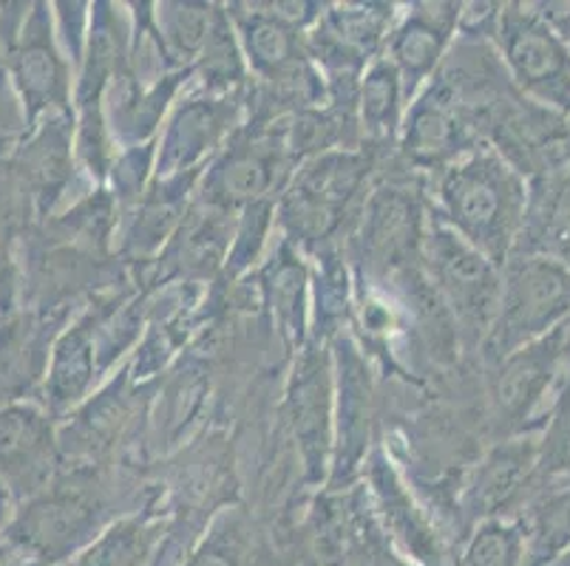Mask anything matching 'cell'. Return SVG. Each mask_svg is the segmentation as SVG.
Masks as SVG:
<instances>
[{
  "instance_id": "obj_1",
  "label": "cell",
  "mask_w": 570,
  "mask_h": 566,
  "mask_svg": "<svg viewBox=\"0 0 570 566\" xmlns=\"http://www.w3.org/2000/svg\"><path fill=\"white\" fill-rule=\"evenodd\" d=\"M429 210L497 267L514 256L528 212V179L491 145L440 170Z\"/></svg>"
},
{
  "instance_id": "obj_2",
  "label": "cell",
  "mask_w": 570,
  "mask_h": 566,
  "mask_svg": "<svg viewBox=\"0 0 570 566\" xmlns=\"http://www.w3.org/2000/svg\"><path fill=\"white\" fill-rule=\"evenodd\" d=\"M122 516L128 513L119 510V498L97 467H69L14 510L0 544L40 566H57L82 553Z\"/></svg>"
},
{
  "instance_id": "obj_3",
  "label": "cell",
  "mask_w": 570,
  "mask_h": 566,
  "mask_svg": "<svg viewBox=\"0 0 570 566\" xmlns=\"http://www.w3.org/2000/svg\"><path fill=\"white\" fill-rule=\"evenodd\" d=\"M372 165L375 153L366 148H335L304 159L276 201L282 238L295 244L304 256L335 247V236L352 207L366 199Z\"/></svg>"
},
{
  "instance_id": "obj_4",
  "label": "cell",
  "mask_w": 570,
  "mask_h": 566,
  "mask_svg": "<svg viewBox=\"0 0 570 566\" xmlns=\"http://www.w3.org/2000/svg\"><path fill=\"white\" fill-rule=\"evenodd\" d=\"M302 159L289 148L282 119H247L202 173L196 199L225 212L278 201Z\"/></svg>"
},
{
  "instance_id": "obj_5",
  "label": "cell",
  "mask_w": 570,
  "mask_h": 566,
  "mask_svg": "<svg viewBox=\"0 0 570 566\" xmlns=\"http://www.w3.org/2000/svg\"><path fill=\"white\" fill-rule=\"evenodd\" d=\"M570 380V324L491 366V419L497 439L539 434Z\"/></svg>"
},
{
  "instance_id": "obj_6",
  "label": "cell",
  "mask_w": 570,
  "mask_h": 566,
  "mask_svg": "<svg viewBox=\"0 0 570 566\" xmlns=\"http://www.w3.org/2000/svg\"><path fill=\"white\" fill-rule=\"evenodd\" d=\"M564 324H570V267L517 252L502 267L500 309L480 351L494 366Z\"/></svg>"
},
{
  "instance_id": "obj_7",
  "label": "cell",
  "mask_w": 570,
  "mask_h": 566,
  "mask_svg": "<svg viewBox=\"0 0 570 566\" xmlns=\"http://www.w3.org/2000/svg\"><path fill=\"white\" fill-rule=\"evenodd\" d=\"M420 267L452 315L454 326H460L474 342L480 340L483 349L500 309L502 269L460 238L452 227H445L432 210L423 232Z\"/></svg>"
},
{
  "instance_id": "obj_8",
  "label": "cell",
  "mask_w": 570,
  "mask_h": 566,
  "mask_svg": "<svg viewBox=\"0 0 570 566\" xmlns=\"http://www.w3.org/2000/svg\"><path fill=\"white\" fill-rule=\"evenodd\" d=\"M491 46L525 100L570 117V43L537 3H502Z\"/></svg>"
},
{
  "instance_id": "obj_9",
  "label": "cell",
  "mask_w": 570,
  "mask_h": 566,
  "mask_svg": "<svg viewBox=\"0 0 570 566\" xmlns=\"http://www.w3.org/2000/svg\"><path fill=\"white\" fill-rule=\"evenodd\" d=\"M284 419L302 459L304 481L326 487L335 450V371L330 346L309 340L289 366Z\"/></svg>"
},
{
  "instance_id": "obj_10",
  "label": "cell",
  "mask_w": 570,
  "mask_h": 566,
  "mask_svg": "<svg viewBox=\"0 0 570 566\" xmlns=\"http://www.w3.org/2000/svg\"><path fill=\"white\" fill-rule=\"evenodd\" d=\"M245 113L247 97L242 93H210L190 82L159 131L154 179L205 170L247 122Z\"/></svg>"
},
{
  "instance_id": "obj_11",
  "label": "cell",
  "mask_w": 570,
  "mask_h": 566,
  "mask_svg": "<svg viewBox=\"0 0 570 566\" xmlns=\"http://www.w3.org/2000/svg\"><path fill=\"white\" fill-rule=\"evenodd\" d=\"M429 210L406 187L381 185L361 205L355 236V264L361 278L381 284L420 261Z\"/></svg>"
},
{
  "instance_id": "obj_12",
  "label": "cell",
  "mask_w": 570,
  "mask_h": 566,
  "mask_svg": "<svg viewBox=\"0 0 570 566\" xmlns=\"http://www.w3.org/2000/svg\"><path fill=\"white\" fill-rule=\"evenodd\" d=\"M335 371V450L330 470V490H344L361 479L366 456L372 454L375 423V380L366 349L350 331L330 342Z\"/></svg>"
},
{
  "instance_id": "obj_13",
  "label": "cell",
  "mask_w": 570,
  "mask_h": 566,
  "mask_svg": "<svg viewBox=\"0 0 570 566\" xmlns=\"http://www.w3.org/2000/svg\"><path fill=\"white\" fill-rule=\"evenodd\" d=\"M9 71L23 102L26 128H35L49 113H75L71 62L57 40L55 12H49L46 3H35L32 12L23 14V23L12 40Z\"/></svg>"
},
{
  "instance_id": "obj_14",
  "label": "cell",
  "mask_w": 570,
  "mask_h": 566,
  "mask_svg": "<svg viewBox=\"0 0 570 566\" xmlns=\"http://www.w3.org/2000/svg\"><path fill=\"white\" fill-rule=\"evenodd\" d=\"M361 479L366 481V502L392 547L412 566H445V547L426 510L401 479L381 445L366 456Z\"/></svg>"
},
{
  "instance_id": "obj_15",
  "label": "cell",
  "mask_w": 570,
  "mask_h": 566,
  "mask_svg": "<svg viewBox=\"0 0 570 566\" xmlns=\"http://www.w3.org/2000/svg\"><path fill=\"white\" fill-rule=\"evenodd\" d=\"M60 474L57 425L35 403H0V485L23 505Z\"/></svg>"
},
{
  "instance_id": "obj_16",
  "label": "cell",
  "mask_w": 570,
  "mask_h": 566,
  "mask_svg": "<svg viewBox=\"0 0 570 566\" xmlns=\"http://www.w3.org/2000/svg\"><path fill=\"white\" fill-rule=\"evenodd\" d=\"M537 470V434L497 439L471 470L460 496V513L469 527L489 518H517L531 496Z\"/></svg>"
},
{
  "instance_id": "obj_17",
  "label": "cell",
  "mask_w": 570,
  "mask_h": 566,
  "mask_svg": "<svg viewBox=\"0 0 570 566\" xmlns=\"http://www.w3.org/2000/svg\"><path fill=\"white\" fill-rule=\"evenodd\" d=\"M463 3H412L389 34L383 57L401 77L406 106L432 82L458 40Z\"/></svg>"
},
{
  "instance_id": "obj_18",
  "label": "cell",
  "mask_w": 570,
  "mask_h": 566,
  "mask_svg": "<svg viewBox=\"0 0 570 566\" xmlns=\"http://www.w3.org/2000/svg\"><path fill=\"white\" fill-rule=\"evenodd\" d=\"M202 173L205 170L154 179L142 199L131 210L122 212L117 230V256L122 258V264L151 267L163 256L194 205Z\"/></svg>"
},
{
  "instance_id": "obj_19",
  "label": "cell",
  "mask_w": 570,
  "mask_h": 566,
  "mask_svg": "<svg viewBox=\"0 0 570 566\" xmlns=\"http://www.w3.org/2000/svg\"><path fill=\"white\" fill-rule=\"evenodd\" d=\"M236 232V216L202 205L194 199L183 227L176 230L163 256L151 264L154 287L163 284H194L205 287L225 272Z\"/></svg>"
},
{
  "instance_id": "obj_20",
  "label": "cell",
  "mask_w": 570,
  "mask_h": 566,
  "mask_svg": "<svg viewBox=\"0 0 570 566\" xmlns=\"http://www.w3.org/2000/svg\"><path fill=\"white\" fill-rule=\"evenodd\" d=\"M131 386L126 363L86 403L77 405L66 423L57 425L60 461H69V467H100L102 456L117 448L131 423Z\"/></svg>"
},
{
  "instance_id": "obj_21",
  "label": "cell",
  "mask_w": 570,
  "mask_h": 566,
  "mask_svg": "<svg viewBox=\"0 0 570 566\" xmlns=\"http://www.w3.org/2000/svg\"><path fill=\"white\" fill-rule=\"evenodd\" d=\"M253 278L278 346L293 360L309 342V258L278 236Z\"/></svg>"
},
{
  "instance_id": "obj_22",
  "label": "cell",
  "mask_w": 570,
  "mask_h": 566,
  "mask_svg": "<svg viewBox=\"0 0 570 566\" xmlns=\"http://www.w3.org/2000/svg\"><path fill=\"white\" fill-rule=\"evenodd\" d=\"M97 326H100V300L88 304L57 335L43 383V403L51 417L75 411L106 380L100 346H97Z\"/></svg>"
},
{
  "instance_id": "obj_23",
  "label": "cell",
  "mask_w": 570,
  "mask_h": 566,
  "mask_svg": "<svg viewBox=\"0 0 570 566\" xmlns=\"http://www.w3.org/2000/svg\"><path fill=\"white\" fill-rule=\"evenodd\" d=\"M75 113H49L35 125L12 159L20 187L32 196L40 216H49L75 185L80 168L75 153Z\"/></svg>"
},
{
  "instance_id": "obj_24",
  "label": "cell",
  "mask_w": 570,
  "mask_h": 566,
  "mask_svg": "<svg viewBox=\"0 0 570 566\" xmlns=\"http://www.w3.org/2000/svg\"><path fill=\"white\" fill-rule=\"evenodd\" d=\"M66 311H29L0 324V403H20L46 383L51 349L66 329Z\"/></svg>"
},
{
  "instance_id": "obj_25",
  "label": "cell",
  "mask_w": 570,
  "mask_h": 566,
  "mask_svg": "<svg viewBox=\"0 0 570 566\" xmlns=\"http://www.w3.org/2000/svg\"><path fill=\"white\" fill-rule=\"evenodd\" d=\"M119 3H91L86 51L75 80V111L102 106L106 91L122 71L131 54V12Z\"/></svg>"
},
{
  "instance_id": "obj_26",
  "label": "cell",
  "mask_w": 570,
  "mask_h": 566,
  "mask_svg": "<svg viewBox=\"0 0 570 566\" xmlns=\"http://www.w3.org/2000/svg\"><path fill=\"white\" fill-rule=\"evenodd\" d=\"M517 252L570 267V162L528 179V212Z\"/></svg>"
},
{
  "instance_id": "obj_27",
  "label": "cell",
  "mask_w": 570,
  "mask_h": 566,
  "mask_svg": "<svg viewBox=\"0 0 570 566\" xmlns=\"http://www.w3.org/2000/svg\"><path fill=\"white\" fill-rule=\"evenodd\" d=\"M174 518L168 513L145 510L117 518L100 538L88 544L75 558L57 566H157Z\"/></svg>"
},
{
  "instance_id": "obj_28",
  "label": "cell",
  "mask_w": 570,
  "mask_h": 566,
  "mask_svg": "<svg viewBox=\"0 0 570 566\" xmlns=\"http://www.w3.org/2000/svg\"><path fill=\"white\" fill-rule=\"evenodd\" d=\"M406 97H403L401 77L386 57L370 62L357 86V131L361 148L377 150L397 145L403 119H406Z\"/></svg>"
},
{
  "instance_id": "obj_29",
  "label": "cell",
  "mask_w": 570,
  "mask_h": 566,
  "mask_svg": "<svg viewBox=\"0 0 570 566\" xmlns=\"http://www.w3.org/2000/svg\"><path fill=\"white\" fill-rule=\"evenodd\" d=\"M309 258V340L330 346L352 315V278L338 247H324Z\"/></svg>"
},
{
  "instance_id": "obj_30",
  "label": "cell",
  "mask_w": 570,
  "mask_h": 566,
  "mask_svg": "<svg viewBox=\"0 0 570 566\" xmlns=\"http://www.w3.org/2000/svg\"><path fill=\"white\" fill-rule=\"evenodd\" d=\"M525 536V564L553 566L570 549V485L542 487L517 516Z\"/></svg>"
},
{
  "instance_id": "obj_31",
  "label": "cell",
  "mask_w": 570,
  "mask_h": 566,
  "mask_svg": "<svg viewBox=\"0 0 570 566\" xmlns=\"http://www.w3.org/2000/svg\"><path fill=\"white\" fill-rule=\"evenodd\" d=\"M219 14V3H199V0L154 3V20H157L159 38H163L176 69L194 71L199 57L205 54L207 43L214 38Z\"/></svg>"
},
{
  "instance_id": "obj_32",
  "label": "cell",
  "mask_w": 570,
  "mask_h": 566,
  "mask_svg": "<svg viewBox=\"0 0 570 566\" xmlns=\"http://www.w3.org/2000/svg\"><path fill=\"white\" fill-rule=\"evenodd\" d=\"M262 536L253 518L238 507H225L202 533L183 566H262Z\"/></svg>"
},
{
  "instance_id": "obj_33",
  "label": "cell",
  "mask_w": 570,
  "mask_h": 566,
  "mask_svg": "<svg viewBox=\"0 0 570 566\" xmlns=\"http://www.w3.org/2000/svg\"><path fill=\"white\" fill-rule=\"evenodd\" d=\"M276 230V201H258V205H250L242 212H236L233 247L219 284H236V280L256 272L258 261H264L269 238H273Z\"/></svg>"
},
{
  "instance_id": "obj_34",
  "label": "cell",
  "mask_w": 570,
  "mask_h": 566,
  "mask_svg": "<svg viewBox=\"0 0 570 566\" xmlns=\"http://www.w3.org/2000/svg\"><path fill=\"white\" fill-rule=\"evenodd\" d=\"M553 485H570V380L537 434V470H533L531 496Z\"/></svg>"
},
{
  "instance_id": "obj_35",
  "label": "cell",
  "mask_w": 570,
  "mask_h": 566,
  "mask_svg": "<svg viewBox=\"0 0 570 566\" xmlns=\"http://www.w3.org/2000/svg\"><path fill=\"white\" fill-rule=\"evenodd\" d=\"M525 536L517 518H489L465 533L458 566H522Z\"/></svg>"
},
{
  "instance_id": "obj_36",
  "label": "cell",
  "mask_w": 570,
  "mask_h": 566,
  "mask_svg": "<svg viewBox=\"0 0 570 566\" xmlns=\"http://www.w3.org/2000/svg\"><path fill=\"white\" fill-rule=\"evenodd\" d=\"M154 168H157V142L119 150L106 185V190L114 196L119 210L128 212L142 199L148 185L154 181Z\"/></svg>"
},
{
  "instance_id": "obj_37",
  "label": "cell",
  "mask_w": 570,
  "mask_h": 566,
  "mask_svg": "<svg viewBox=\"0 0 570 566\" xmlns=\"http://www.w3.org/2000/svg\"><path fill=\"white\" fill-rule=\"evenodd\" d=\"M88 23H91V3H55L57 40L75 69H80L82 51H86Z\"/></svg>"
},
{
  "instance_id": "obj_38",
  "label": "cell",
  "mask_w": 570,
  "mask_h": 566,
  "mask_svg": "<svg viewBox=\"0 0 570 566\" xmlns=\"http://www.w3.org/2000/svg\"><path fill=\"white\" fill-rule=\"evenodd\" d=\"M537 9L570 43V3H537Z\"/></svg>"
},
{
  "instance_id": "obj_39",
  "label": "cell",
  "mask_w": 570,
  "mask_h": 566,
  "mask_svg": "<svg viewBox=\"0 0 570 566\" xmlns=\"http://www.w3.org/2000/svg\"><path fill=\"white\" fill-rule=\"evenodd\" d=\"M9 238H12V216L0 201V278L3 272H9Z\"/></svg>"
},
{
  "instance_id": "obj_40",
  "label": "cell",
  "mask_w": 570,
  "mask_h": 566,
  "mask_svg": "<svg viewBox=\"0 0 570 566\" xmlns=\"http://www.w3.org/2000/svg\"><path fill=\"white\" fill-rule=\"evenodd\" d=\"M12 496H9V490L3 485H0V536H3V529L9 527V522H12Z\"/></svg>"
},
{
  "instance_id": "obj_41",
  "label": "cell",
  "mask_w": 570,
  "mask_h": 566,
  "mask_svg": "<svg viewBox=\"0 0 570 566\" xmlns=\"http://www.w3.org/2000/svg\"><path fill=\"white\" fill-rule=\"evenodd\" d=\"M0 566H40V564L23 558V555H18L14 549H9L7 544H0Z\"/></svg>"
},
{
  "instance_id": "obj_42",
  "label": "cell",
  "mask_w": 570,
  "mask_h": 566,
  "mask_svg": "<svg viewBox=\"0 0 570 566\" xmlns=\"http://www.w3.org/2000/svg\"><path fill=\"white\" fill-rule=\"evenodd\" d=\"M570 162V117L564 119L562 128V139H559V150H557V165Z\"/></svg>"
},
{
  "instance_id": "obj_43",
  "label": "cell",
  "mask_w": 570,
  "mask_h": 566,
  "mask_svg": "<svg viewBox=\"0 0 570 566\" xmlns=\"http://www.w3.org/2000/svg\"><path fill=\"white\" fill-rule=\"evenodd\" d=\"M553 566H570V549H568V553H564L562 558H559L557 564H553Z\"/></svg>"
}]
</instances>
